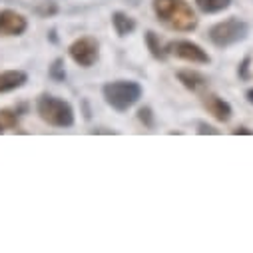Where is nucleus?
<instances>
[{"label":"nucleus","mask_w":253,"mask_h":253,"mask_svg":"<svg viewBox=\"0 0 253 253\" xmlns=\"http://www.w3.org/2000/svg\"><path fill=\"white\" fill-rule=\"evenodd\" d=\"M152 8L158 20L175 32H192L198 28V16L185 0H154Z\"/></svg>","instance_id":"1"},{"label":"nucleus","mask_w":253,"mask_h":253,"mask_svg":"<svg viewBox=\"0 0 253 253\" xmlns=\"http://www.w3.org/2000/svg\"><path fill=\"white\" fill-rule=\"evenodd\" d=\"M106 104L116 112H128L132 106H136L144 94L142 86L134 80H114L104 84L102 88Z\"/></svg>","instance_id":"2"},{"label":"nucleus","mask_w":253,"mask_h":253,"mask_svg":"<svg viewBox=\"0 0 253 253\" xmlns=\"http://www.w3.org/2000/svg\"><path fill=\"white\" fill-rule=\"evenodd\" d=\"M36 112L42 122L54 128H70L74 126V108L70 102L56 98L52 94H42L36 100Z\"/></svg>","instance_id":"3"},{"label":"nucleus","mask_w":253,"mask_h":253,"mask_svg":"<svg viewBox=\"0 0 253 253\" xmlns=\"http://www.w3.org/2000/svg\"><path fill=\"white\" fill-rule=\"evenodd\" d=\"M247 34H249V24L241 18H235V16L213 24L208 32L211 44L217 46V48H229V46L245 40Z\"/></svg>","instance_id":"4"},{"label":"nucleus","mask_w":253,"mask_h":253,"mask_svg":"<svg viewBox=\"0 0 253 253\" xmlns=\"http://www.w3.org/2000/svg\"><path fill=\"white\" fill-rule=\"evenodd\" d=\"M168 56H173L183 62H192V64H210L211 56L196 42L192 40H171L166 44Z\"/></svg>","instance_id":"5"},{"label":"nucleus","mask_w":253,"mask_h":253,"mask_svg":"<svg viewBox=\"0 0 253 253\" xmlns=\"http://www.w3.org/2000/svg\"><path fill=\"white\" fill-rule=\"evenodd\" d=\"M70 58L82 68H92L100 58V42L92 36H80L68 46Z\"/></svg>","instance_id":"6"},{"label":"nucleus","mask_w":253,"mask_h":253,"mask_svg":"<svg viewBox=\"0 0 253 253\" xmlns=\"http://www.w3.org/2000/svg\"><path fill=\"white\" fill-rule=\"evenodd\" d=\"M28 28V20L10 8L0 10V36H22Z\"/></svg>","instance_id":"7"},{"label":"nucleus","mask_w":253,"mask_h":253,"mask_svg":"<svg viewBox=\"0 0 253 253\" xmlns=\"http://www.w3.org/2000/svg\"><path fill=\"white\" fill-rule=\"evenodd\" d=\"M202 104H204L206 112H208L213 120H217V122H221V124H227V122L231 120V116H233L231 104H229L227 100L219 98L217 94H204V96H202Z\"/></svg>","instance_id":"8"},{"label":"nucleus","mask_w":253,"mask_h":253,"mask_svg":"<svg viewBox=\"0 0 253 253\" xmlns=\"http://www.w3.org/2000/svg\"><path fill=\"white\" fill-rule=\"evenodd\" d=\"M177 80H179V84L185 88V90H189V92H202V90H206L208 88V78L202 74V72H198V70H177Z\"/></svg>","instance_id":"9"},{"label":"nucleus","mask_w":253,"mask_h":253,"mask_svg":"<svg viewBox=\"0 0 253 253\" xmlns=\"http://www.w3.org/2000/svg\"><path fill=\"white\" fill-rule=\"evenodd\" d=\"M28 82V74L24 70H4L0 72V94L14 92Z\"/></svg>","instance_id":"10"},{"label":"nucleus","mask_w":253,"mask_h":253,"mask_svg":"<svg viewBox=\"0 0 253 253\" xmlns=\"http://www.w3.org/2000/svg\"><path fill=\"white\" fill-rule=\"evenodd\" d=\"M112 26H114V30H116V34L120 38H126V36H130L136 30L138 24H136V20L130 14H126L122 10H116L112 14Z\"/></svg>","instance_id":"11"},{"label":"nucleus","mask_w":253,"mask_h":253,"mask_svg":"<svg viewBox=\"0 0 253 253\" xmlns=\"http://www.w3.org/2000/svg\"><path fill=\"white\" fill-rule=\"evenodd\" d=\"M26 106L20 108H2L0 110V134H4L6 130H16L18 122H20V110H24Z\"/></svg>","instance_id":"12"},{"label":"nucleus","mask_w":253,"mask_h":253,"mask_svg":"<svg viewBox=\"0 0 253 253\" xmlns=\"http://www.w3.org/2000/svg\"><path fill=\"white\" fill-rule=\"evenodd\" d=\"M146 46H148L150 54H152L156 60H166V58H168L166 46L162 44L160 36H158L154 30H148V32H146Z\"/></svg>","instance_id":"13"},{"label":"nucleus","mask_w":253,"mask_h":253,"mask_svg":"<svg viewBox=\"0 0 253 253\" xmlns=\"http://www.w3.org/2000/svg\"><path fill=\"white\" fill-rule=\"evenodd\" d=\"M196 4L204 14H217L231 6V0H196Z\"/></svg>","instance_id":"14"},{"label":"nucleus","mask_w":253,"mask_h":253,"mask_svg":"<svg viewBox=\"0 0 253 253\" xmlns=\"http://www.w3.org/2000/svg\"><path fill=\"white\" fill-rule=\"evenodd\" d=\"M48 76L54 80V82H64L66 80V70H64V60L58 58L52 62V66L48 70Z\"/></svg>","instance_id":"15"},{"label":"nucleus","mask_w":253,"mask_h":253,"mask_svg":"<svg viewBox=\"0 0 253 253\" xmlns=\"http://www.w3.org/2000/svg\"><path fill=\"white\" fill-rule=\"evenodd\" d=\"M138 120L144 124V128H148V130L156 128V116H154V110L150 106H144V108L138 110Z\"/></svg>","instance_id":"16"},{"label":"nucleus","mask_w":253,"mask_h":253,"mask_svg":"<svg viewBox=\"0 0 253 253\" xmlns=\"http://www.w3.org/2000/svg\"><path fill=\"white\" fill-rule=\"evenodd\" d=\"M251 62H253V58L247 54L241 62H239V68H237V76L241 78V80H249L251 78Z\"/></svg>","instance_id":"17"},{"label":"nucleus","mask_w":253,"mask_h":253,"mask_svg":"<svg viewBox=\"0 0 253 253\" xmlns=\"http://www.w3.org/2000/svg\"><path fill=\"white\" fill-rule=\"evenodd\" d=\"M36 12H38L42 18H48V16H52V14L58 12V6H56L54 2H42V6L36 8Z\"/></svg>","instance_id":"18"},{"label":"nucleus","mask_w":253,"mask_h":253,"mask_svg":"<svg viewBox=\"0 0 253 253\" xmlns=\"http://www.w3.org/2000/svg\"><path fill=\"white\" fill-rule=\"evenodd\" d=\"M198 134H202V136H206V134L217 136V134H219V130H217V128H213V126H208V124L200 122V124H198Z\"/></svg>","instance_id":"19"},{"label":"nucleus","mask_w":253,"mask_h":253,"mask_svg":"<svg viewBox=\"0 0 253 253\" xmlns=\"http://www.w3.org/2000/svg\"><path fill=\"white\" fill-rule=\"evenodd\" d=\"M231 134H233V136H239V134H245V136H253V130H249V128H243V126H241V128H235Z\"/></svg>","instance_id":"20"},{"label":"nucleus","mask_w":253,"mask_h":253,"mask_svg":"<svg viewBox=\"0 0 253 253\" xmlns=\"http://www.w3.org/2000/svg\"><path fill=\"white\" fill-rule=\"evenodd\" d=\"M92 134H116L114 130H94Z\"/></svg>","instance_id":"21"},{"label":"nucleus","mask_w":253,"mask_h":253,"mask_svg":"<svg viewBox=\"0 0 253 253\" xmlns=\"http://www.w3.org/2000/svg\"><path fill=\"white\" fill-rule=\"evenodd\" d=\"M245 96H247L249 104H253V88H251V90H247V94H245Z\"/></svg>","instance_id":"22"}]
</instances>
